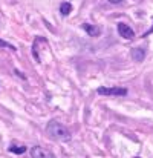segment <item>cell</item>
Returning a JSON list of instances; mask_svg holds the SVG:
<instances>
[{
	"label": "cell",
	"mask_w": 153,
	"mask_h": 158,
	"mask_svg": "<svg viewBox=\"0 0 153 158\" xmlns=\"http://www.w3.org/2000/svg\"><path fill=\"white\" fill-rule=\"evenodd\" d=\"M0 48H9V49H12V51H15V48H14L12 45H9L8 42H3L2 39H0Z\"/></svg>",
	"instance_id": "9"
},
{
	"label": "cell",
	"mask_w": 153,
	"mask_h": 158,
	"mask_svg": "<svg viewBox=\"0 0 153 158\" xmlns=\"http://www.w3.org/2000/svg\"><path fill=\"white\" fill-rule=\"evenodd\" d=\"M118 32H119V35L123 39H127V40H132L135 37L133 29L129 25H126V23H118Z\"/></svg>",
	"instance_id": "4"
},
{
	"label": "cell",
	"mask_w": 153,
	"mask_h": 158,
	"mask_svg": "<svg viewBox=\"0 0 153 158\" xmlns=\"http://www.w3.org/2000/svg\"><path fill=\"white\" fill-rule=\"evenodd\" d=\"M83 29H84V31H86L91 37H98V35H101V28H100V26L84 23V25H83Z\"/></svg>",
	"instance_id": "5"
},
{
	"label": "cell",
	"mask_w": 153,
	"mask_h": 158,
	"mask_svg": "<svg viewBox=\"0 0 153 158\" xmlns=\"http://www.w3.org/2000/svg\"><path fill=\"white\" fill-rule=\"evenodd\" d=\"M109 2H110V3H121L123 0H109Z\"/></svg>",
	"instance_id": "10"
},
{
	"label": "cell",
	"mask_w": 153,
	"mask_h": 158,
	"mask_svg": "<svg viewBox=\"0 0 153 158\" xmlns=\"http://www.w3.org/2000/svg\"><path fill=\"white\" fill-rule=\"evenodd\" d=\"M31 157L32 158H55L51 151L42 148V146H34L31 149Z\"/></svg>",
	"instance_id": "3"
},
{
	"label": "cell",
	"mask_w": 153,
	"mask_h": 158,
	"mask_svg": "<svg viewBox=\"0 0 153 158\" xmlns=\"http://www.w3.org/2000/svg\"><path fill=\"white\" fill-rule=\"evenodd\" d=\"M144 57H146V51L144 49H141V48H133L132 49V58L135 61H143Z\"/></svg>",
	"instance_id": "6"
},
{
	"label": "cell",
	"mask_w": 153,
	"mask_h": 158,
	"mask_svg": "<svg viewBox=\"0 0 153 158\" xmlns=\"http://www.w3.org/2000/svg\"><path fill=\"white\" fill-rule=\"evenodd\" d=\"M100 95H116V97H124L127 95L126 88H98Z\"/></svg>",
	"instance_id": "2"
},
{
	"label": "cell",
	"mask_w": 153,
	"mask_h": 158,
	"mask_svg": "<svg viewBox=\"0 0 153 158\" xmlns=\"http://www.w3.org/2000/svg\"><path fill=\"white\" fill-rule=\"evenodd\" d=\"M9 151H11L12 154H25V152H26V148H25V146H20V148H17V146H11Z\"/></svg>",
	"instance_id": "8"
},
{
	"label": "cell",
	"mask_w": 153,
	"mask_h": 158,
	"mask_svg": "<svg viewBox=\"0 0 153 158\" xmlns=\"http://www.w3.org/2000/svg\"><path fill=\"white\" fill-rule=\"evenodd\" d=\"M70 11H72V5H70L69 2H64V3L60 5V12H61L63 15H67Z\"/></svg>",
	"instance_id": "7"
},
{
	"label": "cell",
	"mask_w": 153,
	"mask_h": 158,
	"mask_svg": "<svg viewBox=\"0 0 153 158\" xmlns=\"http://www.w3.org/2000/svg\"><path fill=\"white\" fill-rule=\"evenodd\" d=\"M150 32H153V28H152V29H150V31H149V32H147V34H150Z\"/></svg>",
	"instance_id": "11"
},
{
	"label": "cell",
	"mask_w": 153,
	"mask_h": 158,
	"mask_svg": "<svg viewBox=\"0 0 153 158\" xmlns=\"http://www.w3.org/2000/svg\"><path fill=\"white\" fill-rule=\"evenodd\" d=\"M46 132H48V135L51 137L52 140H55V141H63V143H66V141L70 140V132L67 131V127H66L64 124L55 121V120H51V121L48 123Z\"/></svg>",
	"instance_id": "1"
}]
</instances>
